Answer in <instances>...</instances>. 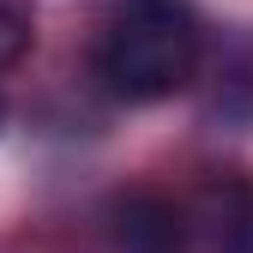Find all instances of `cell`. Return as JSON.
Here are the masks:
<instances>
[{
	"label": "cell",
	"instance_id": "277c9868",
	"mask_svg": "<svg viewBox=\"0 0 253 253\" xmlns=\"http://www.w3.org/2000/svg\"><path fill=\"white\" fill-rule=\"evenodd\" d=\"M0 126H6V97H0Z\"/></svg>",
	"mask_w": 253,
	"mask_h": 253
},
{
	"label": "cell",
	"instance_id": "3957f363",
	"mask_svg": "<svg viewBox=\"0 0 253 253\" xmlns=\"http://www.w3.org/2000/svg\"><path fill=\"white\" fill-rule=\"evenodd\" d=\"M24 48H30V18H24L18 6H6V0H0V73L18 67Z\"/></svg>",
	"mask_w": 253,
	"mask_h": 253
},
{
	"label": "cell",
	"instance_id": "7a4b0ae2",
	"mask_svg": "<svg viewBox=\"0 0 253 253\" xmlns=\"http://www.w3.org/2000/svg\"><path fill=\"white\" fill-rule=\"evenodd\" d=\"M109 235L121 253H181L187 241V217L163 193H126L109 205Z\"/></svg>",
	"mask_w": 253,
	"mask_h": 253
},
{
	"label": "cell",
	"instance_id": "6da1fadb",
	"mask_svg": "<svg viewBox=\"0 0 253 253\" xmlns=\"http://www.w3.org/2000/svg\"><path fill=\"white\" fill-rule=\"evenodd\" d=\"M199 67V18L181 0H115L97 37V79L126 103H163Z\"/></svg>",
	"mask_w": 253,
	"mask_h": 253
}]
</instances>
